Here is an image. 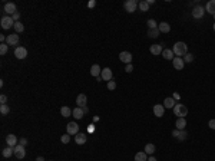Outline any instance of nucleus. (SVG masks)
Masks as SVG:
<instances>
[{"instance_id":"19","label":"nucleus","mask_w":215,"mask_h":161,"mask_svg":"<svg viewBox=\"0 0 215 161\" xmlns=\"http://www.w3.org/2000/svg\"><path fill=\"white\" fill-rule=\"evenodd\" d=\"M161 33H169V30H171V25L168 22H161L159 26H158Z\"/></svg>"},{"instance_id":"12","label":"nucleus","mask_w":215,"mask_h":161,"mask_svg":"<svg viewBox=\"0 0 215 161\" xmlns=\"http://www.w3.org/2000/svg\"><path fill=\"white\" fill-rule=\"evenodd\" d=\"M5 12L7 13V16H13L17 12V7L15 3H6L5 5Z\"/></svg>"},{"instance_id":"30","label":"nucleus","mask_w":215,"mask_h":161,"mask_svg":"<svg viewBox=\"0 0 215 161\" xmlns=\"http://www.w3.org/2000/svg\"><path fill=\"white\" fill-rule=\"evenodd\" d=\"M159 29L156 28V29H148V36L149 38H158L159 36Z\"/></svg>"},{"instance_id":"21","label":"nucleus","mask_w":215,"mask_h":161,"mask_svg":"<svg viewBox=\"0 0 215 161\" xmlns=\"http://www.w3.org/2000/svg\"><path fill=\"white\" fill-rule=\"evenodd\" d=\"M72 115L76 118V119H82L83 115H85V112H83V108H80V106H76V108L72 111Z\"/></svg>"},{"instance_id":"51","label":"nucleus","mask_w":215,"mask_h":161,"mask_svg":"<svg viewBox=\"0 0 215 161\" xmlns=\"http://www.w3.org/2000/svg\"><path fill=\"white\" fill-rule=\"evenodd\" d=\"M214 19H215V15H214Z\"/></svg>"},{"instance_id":"2","label":"nucleus","mask_w":215,"mask_h":161,"mask_svg":"<svg viewBox=\"0 0 215 161\" xmlns=\"http://www.w3.org/2000/svg\"><path fill=\"white\" fill-rule=\"evenodd\" d=\"M174 114L178 118H185V115L188 114V108L184 104H177V105L174 106Z\"/></svg>"},{"instance_id":"18","label":"nucleus","mask_w":215,"mask_h":161,"mask_svg":"<svg viewBox=\"0 0 215 161\" xmlns=\"http://www.w3.org/2000/svg\"><path fill=\"white\" fill-rule=\"evenodd\" d=\"M164 112H165V106L161 105V104H156V105L154 106V114L156 115L158 118L164 117Z\"/></svg>"},{"instance_id":"46","label":"nucleus","mask_w":215,"mask_h":161,"mask_svg":"<svg viewBox=\"0 0 215 161\" xmlns=\"http://www.w3.org/2000/svg\"><path fill=\"white\" fill-rule=\"evenodd\" d=\"M83 112H85V114H88V112H89V108H88V106H83Z\"/></svg>"},{"instance_id":"31","label":"nucleus","mask_w":215,"mask_h":161,"mask_svg":"<svg viewBox=\"0 0 215 161\" xmlns=\"http://www.w3.org/2000/svg\"><path fill=\"white\" fill-rule=\"evenodd\" d=\"M145 153L148 154V156H152L155 153V145L154 144H146L145 145Z\"/></svg>"},{"instance_id":"1","label":"nucleus","mask_w":215,"mask_h":161,"mask_svg":"<svg viewBox=\"0 0 215 161\" xmlns=\"http://www.w3.org/2000/svg\"><path fill=\"white\" fill-rule=\"evenodd\" d=\"M172 50H174V53H175L177 56L182 58V56H185L188 53V46H187L185 42H177V43L174 45Z\"/></svg>"},{"instance_id":"20","label":"nucleus","mask_w":215,"mask_h":161,"mask_svg":"<svg viewBox=\"0 0 215 161\" xmlns=\"http://www.w3.org/2000/svg\"><path fill=\"white\" fill-rule=\"evenodd\" d=\"M177 105V102H175V99L172 98V96H168V98H165V101H164V106L165 108H168V109H174V106Z\"/></svg>"},{"instance_id":"17","label":"nucleus","mask_w":215,"mask_h":161,"mask_svg":"<svg viewBox=\"0 0 215 161\" xmlns=\"http://www.w3.org/2000/svg\"><path fill=\"white\" fill-rule=\"evenodd\" d=\"M6 143H7L9 147H13V148H15L17 145V137L15 134H9V135L6 137Z\"/></svg>"},{"instance_id":"45","label":"nucleus","mask_w":215,"mask_h":161,"mask_svg":"<svg viewBox=\"0 0 215 161\" xmlns=\"http://www.w3.org/2000/svg\"><path fill=\"white\" fill-rule=\"evenodd\" d=\"M26 144H28V139H26V138H20V145H23V147H24Z\"/></svg>"},{"instance_id":"34","label":"nucleus","mask_w":215,"mask_h":161,"mask_svg":"<svg viewBox=\"0 0 215 161\" xmlns=\"http://www.w3.org/2000/svg\"><path fill=\"white\" fill-rule=\"evenodd\" d=\"M9 112H10V108H9V105H7V104L0 105V114H2V115H7Z\"/></svg>"},{"instance_id":"43","label":"nucleus","mask_w":215,"mask_h":161,"mask_svg":"<svg viewBox=\"0 0 215 161\" xmlns=\"http://www.w3.org/2000/svg\"><path fill=\"white\" fill-rule=\"evenodd\" d=\"M125 71H126L128 73H131V72H132V71H133V66H132V65H131V63H129V65H126V68H125Z\"/></svg>"},{"instance_id":"15","label":"nucleus","mask_w":215,"mask_h":161,"mask_svg":"<svg viewBox=\"0 0 215 161\" xmlns=\"http://www.w3.org/2000/svg\"><path fill=\"white\" fill-rule=\"evenodd\" d=\"M88 141V137H86V134L83 132H77L76 135H75V143H76L77 145H83L85 143Z\"/></svg>"},{"instance_id":"37","label":"nucleus","mask_w":215,"mask_h":161,"mask_svg":"<svg viewBox=\"0 0 215 161\" xmlns=\"http://www.w3.org/2000/svg\"><path fill=\"white\" fill-rule=\"evenodd\" d=\"M60 141L63 143V144H67V143L70 141V135H69V134H63V135L60 137Z\"/></svg>"},{"instance_id":"9","label":"nucleus","mask_w":215,"mask_h":161,"mask_svg":"<svg viewBox=\"0 0 215 161\" xmlns=\"http://www.w3.org/2000/svg\"><path fill=\"white\" fill-rule=\"evenodd\" d=\"M119 59H121L123 63H128V65H129V63L132 62V53H131V52H126V50H125V52H121V53H119Z\"/></svg>"},{"instance_id":"36","label":"nucleus","mask_w":215,"mask_h":161,"mask_svg":"<svg viewBox=\"0 0 215 161\" xmlns=\"http://www.w3.org/2000/svg\"><path fill=\"white\" fill-rule=\"evenodd\" d=\"M7 49H9V45H7V43H2V45H0V55H6Z\"/></svg>"},{"instance_id":"5","label":"nucleus","mask_w":215,"mask_h":161,"mask_svg":"<svg viewBox=\"0 0 215 161\" xmlns=\"http://www.w3.org/2000/svg\"><path fill=\"white\" fill-rule=\"evenodd\" d=\"M15 56H16L17 59H26V56H28V49L23 48V46H16V49H15Z\"/></svg>"},{"instance_id":"38","label":"nucleus","mask_w":215,"mask_h":161,"mask_svg":"<svg viewBox=\"0 0 215 161\" xmlns=\"http://www.w3.org/2000/svg\"><path fill=\"white\" fill-rule=\"evenodd\" d=\"M182 59H184V62H188V63H189V62H192V61H194V56L191 55V53H187V55L184 56Z\"/></svg>"},{"instance_id":"22","label":"nucleus","mask_w":215,"mask_h":161,"mask_svg":"<svg viewBox=\"0 0 215 161\" xmlns=\"http://www.w3.org/2000/svg\"><path fill=\"white\" fill-rule=\"evenodd\" d=\"M205 12H208V13H211L212 16L215 15V0H210L208 3H207V6H205Z\"/></svg>"},{"instance_id":"39","label":"nucleus","mask_w":215,"mask_h":161,"mask_svg":"<svg viewBox=\"0 0 215 161\" xmlns=\"http://www.w3.org/2000/svg\"><path fill=\"white\" fill-rule=\"evenodd\" d=\"M115 88H116V82L113 81V79H112V81H109V82H108V89H110V91H113Z\"/></svg>"},{"instance_id":"10","label":"nucleus","mask_w":215,"mask_h":161,"mask_svg":"<svg viewBox=\"0 0 215 161\" xmlns=\"http://www.w3.org/2000/svg\"><path fill=\"white\" fill-rule=\"evenodd\" d=\"M204 7L202 6H195L192 9V17L194 19H201V17L204 16Z\"/></svg>"},{"instance_id":"24","label":"nucleus","mask_w":215,"mask_h":161,"mask_svg":"<svg viewBox=\"0 0 215 161\" xmlns=\"http://www.w3.org/2000/svg\"><path fill=\"white\" fill-rule=\"evenodd\" d=\"M100 73H102V69H100L99 65H93V66L90 68V75L92 76L98 78V76H100Z\"/></svg>"},{"instance_id":"32","label":"nucleus","mask_w":215,"mask_h":161,"mask_svg":"<svg viewBox=\"0 0 215 161\" xmlns=\"http://www.w3.org/2000/svg\"><path fill=\"white\" fill-rule=\"evenodd\" d=\"M138 7L141 9V12H148L149 5H148V2H146V0H142V2H139Z\"/></svg>"},{"instance_id":"42","label":"nucleus","mask_w":215,"mask_h":161,"mask_svg":"<svg viewBox=\"0 0 215 161\" xmlns=\"http://www.w3.org/2000/svg\"><path fill=\"white\" fill-rule=\"evenodd\" d=\"M208 127H210L211 129H215V119H211V121L208 122Z\"/></svg>"},{"instance_id":"28","label":"nucleus","mask_w":215,"mask_h":161,"mask_svg":"<svg viewBox=\"0 0 215 161\" xmlns=\"http://www.w3.org/2000/svg\"><path fill=\"white\" fill-rule=\"evenodd\" d=\"M175 127H177V129H185V127H187V121H185V118H178Z\"/></svg>"},{"instance_id":"3","label":"nucleus","mask_w":215,"mask_h":161,"mask_svg":"<svg viewBox=\"0 0 215 161\" xmlns=\"http://www.w3.org/2000/svg\"><path fill=\"white\" fill-rule=\"evenodd\" d=\"M138 2L136 0H126L125 3H123V7H125V10L128 13H133V12L136 10V7H138Z\"/></svg>"},{"instance_id":"35","label":"nucleus","mask_w":215,"mask_h":161,"mask_svg":"<svg viewBox=\"0 0 215 161\" xmlns=\"http://www.w3.org/2000/svg\"><path fill=\"white\" fill-rule=\"evenodd\" d=\"M146 25H148L149 29H156V28H158V23L155 22L154 19H149L148 22H146Z\"/></svg>"},{"instance_id":"33","label":"nucleus","mask_w":215,"mask_h":161,"mask_svg":"<svg viewBox=\"0 0 215 161\" xmlns=\"http://www.w3.org/2000/svg\"><path fill=\"white\" fill-rule=\"evenodd\" d=\"M15 30H16V33H22L23 30H24V26H23V23L20 22H15Z\"/></svg>"},{"instance_id":"6","label":"nucleus","mask_w":215,"mask_h":161,"mask_svg":"<svg viewBox=\"0 0 215 161\" xmlns=\"http://www.w3.org/2000/svg\"><path fill=\"white\" fill-rule=\"evenodd\" d=\"M100 78H102V81H112L113 79V75H112V69L110 68H103L102 69V73H100Z\"/></svg>"},{"instance_id":"26","label":"nucleus","mask_w":215,"mask_h":161,"mask_svg":"<svg viewBox=\"0 0 215 161\" xmlns=\"http://www.w3.org/2000/svg\"><path fill=\"white\" fill-rule=\"evenodd\" d=\"M2 154H3L5 158H10V157L15 154V148H13V147H7V148H5V150L2 151Z\"/></svg>"},{"instance_id":"14","label":"nucleus","mask_w":215,"mask_h":161,"mask_svg":"<svg viewBox=\"0 0 215 161\" xmlns=\"http://www.w3.org/2000/svg\"><path fill=\"white\" fill-rule=\"evenodd\" d=\"M172 65H174V68H175L177 71H181V69H184V65H185V62H184V59H182V58L177 56V58H174V61H172Z\"/></svg>"},{"instance_id":"16","label":"nucleus","mask_w":215,"mask_h":161,"mask_svg":"<svg viewBox=\"0 0 215 161\" xmlns=\"http://www.w3.org/2000/svg\"><path fill=\"white\" fill-rule=\"evenodd\" d=\"M86 104H88V98H86V95L85 94H79L76 98V105L80 106V108H83V106H86Z\"/></svg>"},{"instance_id":"41","label":"nucleus","mask_w":215,"mask_h":161,"mask_svg":"<svg viewBox=\"0 0 215 161\" xmlns=\"http://www.w3.org/2000/svg\"><path fill=\"white\" fill-rule=\"evenodd\" d=\"M6 102H7V96H6V95H2V96H0V104L3 105Z\"/></svg>"},{"instance_id":"48","label":"nucleus","mask_w":215,"mask_h":161,"mask_svg":"<svg viewBox=\"0 0 215 161\" xmlns=\"http://www.w3.org/2000/svg\"><path fill=\"white\" fill-rule=\"evenodd\" d=\"M36 161H44V158H43V157H37V158H36Z\"/></svg>"},{"instance_id":"44","label":"nucleus","mask_w":215,"mask_h":161,"mask_svg":"<svg viewBox=\"0 0 215 161\" xmlns=\"http://www.w3.org/2000/svg\"><path fill=\"white\" fill-rule=\"evenodd\" d=\"M95 6H96V2H95V0H90V2L88 3V7H89V9H92V7H95Z\"/></svg>"},{"instance_id":"8","label":"nucleus","mask_w":215,"mask_h":161,"mask_svg":"<svg viewBox=\"0 0 215 161\" xmlns=\"http://www.w3.org/2000/svg\"><path fill=\"white\" fill-rule=\"evenodd\" d=\"M66 129H67V134H69V135H76V134L79 132V125H77V122H69Z\"/></svg>"},{"instance_id":"25","label":"nucleus","mask_w":215,"mask_h":161,"mask_svg":"<svg viewBox=\"0 0 215 161\" xmlns=\"http://www.w3.org/2000/svg\"><path fill=\"white\" fill-rule=\"evenodd\" d=\"M174 55H175V53H174V50L172 49H164L162 50V56H164L165 59H168V61H169V59L174 61Z\"/></svg>"},{"instance_id":"49","label":"nucleus","mask_w":215,"mask_h":161,"mask_svg":"<svg viewBox=\"0 0 215 161\" xmlns=\"http://www.w3.org/2000/svg\"><path fill=\"white\" fill-rule=\"evenodd\" d=\"M148 161H156V158H155V157H149Z\"/></svg>"},{"instance_id":"23","label":"nucleus","mask_w":215,"mask_h":161,"mask_svg":"<svg viewBox=\"0 0 215 161\" xmlns=\"http://www.w3.org/2000/svg\"><path fill=\"white\" fill-rule=\"evenodd\" d=\"M151 53H152V55H162V45H152V46H151Z\"/></svg>"},{"instance_id":"11","label":"nucleus","mask_w":215,"mask_h":161,"mask_svg":"<svg viewBox=\"0 0 215 161\" xmlns=\"http://www.w3.org/2000/svg\"><path fill=\"white\" fill-rule=\"evenodd\" d=\"M187 131L185 129H174L172 131V137H177L179 141H184V139H187Z\"/></svg>"},{"instance_id":"40","label":"nucleus","mask_w":215,"mask_h":161,"mask_svg":"<svg viewBox=\"0 0 215 161\" xmlns=\"http://www.w3.org/2000/svg\"><path fill=\"white\" fill-rule=\"evenodd\" d=\"M11 17H13V20H15V22H20V12H16Z\"/></svg>"},{"instance_id":"13","label":"nucleus","mask_w":215,"mask_h":161,"mask_svg":"<svg viewBox=\"0 0 215 161\" xmlns=\"http://www.w3.org/2000/svg\"><path fill=\"white\" fill-rule=\"evenodd\" d=\"M6 43L9 46H16L19 43V35L17 33H13V35H9L7 39H6Z\"/></svg>"},{"instance_id":"27","label":"nucleus","mask_w":215,"mask_h":161,"mask_svg":"<svg viewBox=\"0 0 215 161\" xmlns=\"http://www.w3.org/2000/svg\"><path fill=\"white\" fill-rule=\"evenodd\" d=\"M148 154L145 151H141V153H136L135 154V161H148Z\"/></svg>"},{"instance_id":"4","label":"nucleus","mask_w":215,"mask_h":161,"mask_svg":"<svg viewBox=\"0 0 215 161\" xmlns=\"http://www.w3.org/2000/svg\"><path fill=\"white\" fill-rule=\"evenodd\" d=\"M0 25H2V28L3 29H10V28L15 26V20H13V17L11 16H5V17H2Z\"/></svg>"},{"instance_id":"47","label":"nucleus","mask_w":215,"mask_h":161,"mask_svg":"<svg viewBox=\"0 0 215 161\" xmlns=\"http://www.w3.org/2000/svg\"><path fill=\"white\" fill-rule=\"evenodd\" d=\"M172 98H174V99H179V94H174Z\"/></svg>"},{"instance_id":"29","label":"nucleus","mask_w":215,"mask_h":161,"mask_svg":"<svg viewBox=\"0 0 215 161\" xmlns=\"http://www.w3.org/2000/svg\"><path fill=\"white\" fill-rule=\"evenodd\" d=\"M60 115H62V117H65V118L70 117V115H72V109L69 108V106H62V108H60Z\"/></svg>"},{"instance_id":"7","label":"nucleus","mask_w":215,"mask_h":161,"mask_svg":"<svg viewBox=\"0 0 215 161\" xmlns=\"http://www.w3.org/2000/svg\"><path fill=\"white\" fill-rule=\"evenodd\" d=\"M15 156H16L17 160L24 158V156H26V150H24V147H23V145L17 144L16 147H15Z\"/></svg>"},{"instance_id":"50","label":"nucleus","mask_w":215,"mask_h":161,"mask_svg":"<svg viewBox=\"0 0 215 161\" xmlns=\"http://www.w3.org/2000/svg\"><path fill=\"white\" fill-rule=\"evenodd\" d=\"M214 30H215V23H214Z\"/></svg>"}]
</instances>
